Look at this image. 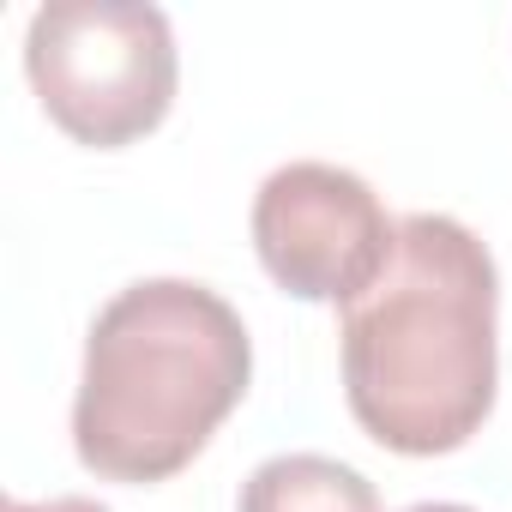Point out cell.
I'll list each match as a JSON object with an SVG mask.
<instances>
[{
	"label": "cell",
	"instance_id": "cell-1",
	"mask_svg": "<svg viewBox=\"0 0 512 512\" xmlns=\"http://www.w3.org/2000/svg\"><path fill=\"white\" fill-rule=\"evenodd\" d=\"M344 398L398 458L470 446L500 392V272L476 229L440 211L398 223L386 272L338 314Z\"/></svg>",
	"mask_w": 512,
	"mask_h": 512
},
{
	"label": "cell",
	"instance_id": "cell-2",
	"mask_svg": "<svg viewBox=\"0 0 512 512\" xmlns=\"http://www.w3.org/2000/svg\"><path fill=\"white\" fill-rule=\"evenodd\" d=\"M247 380L253 338L217 290L139 278L91 320L73 452L97 482H169L211 446Z\"/></svg>",
	"mask_w": 512,
	"mask_h": 512
},
{
	"label": "cell",
	"instance_id": "cell-3",
	"mask_svg": "<svg viewBox=\"0 0 512 512\" xmlns=\"http://www.w3.org/2000/svg\"><path fill=\"white\" fill-rule=\"evenodd\" d=\"M25 73L73 145L121 151L169 121L181 55L145 0H49L25 31Z\"/></svg>",
	"mask_w": 512,
	"mask_h": 512
},
{
	"label": "cell",
	"instance_id": "cell-4",
	"mask_svg": "<svg viewBox=\"0 0 512 512\" xmlns=\"http://www.w3.org/2000/svg\"><path fill=\"white\" fill-rule=\"evenodd\" d=\"M398 223L380 193L338 163H284L253 193V253L266 278L296 302L350 308L392 260Z\"/></svg>",
	"mask_w": 512,
	"mask_h": 512
},
{
	"label": "cell",
	"instance_id": "cell-5",
	"mask_svg": "<svg viewBox=\"0 0 512 512\" xmlns=\"http://www.w3.org/2000/svg\"><path fill=\"white\" fill-rule=\"evenodd\" d=\"M235 512H380V494L344 458L284 452V458H266L241 482Z\"/></svg>",
	"mask_w": 512,
	"mask_h": 512
},
{
	"label": "cell",
	"instance_id": "cell-6",
	"mask_svg": "<svg viewBox=\"0 0 512 512\" xmlns=\"http://www.w3.org/2000/svg\"><path fill=\"white\" fill-rule=\"evenodd\" d=\"M0 512H109V506H97L85 494H55V500H7Z\"/></svg>",
	"mask_w": 512,
	"mask_h": 512
},
{
	"label": "cell",
	"instance_id": "cell-7",
	"mask_svg": "<svg viewBox=\"0 0 512 512\" xmlns=\"http://www.w3.org/2000/svg\"><path fill=\"white\" fill-rule=\"evenodd\" d=\"M404 512H470V506H458V500H422V506H404Z\"/></svg>",
	"mask_w": 512,
	"mask_h": 512
}]
</instances>
